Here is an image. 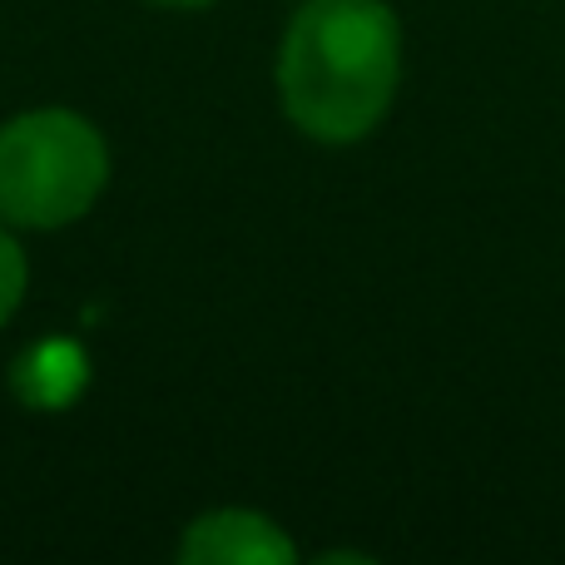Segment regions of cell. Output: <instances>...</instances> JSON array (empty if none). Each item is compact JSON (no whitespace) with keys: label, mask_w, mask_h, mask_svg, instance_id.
<instances>
[{"label":"cell","mask_w":565,"mask_h":565,"mask_svg":"<svg viewBox=\"0 0 565 565\" xmlns=\"http://www.w3.org/2000/svg\"><path fill=\"white\" fill-rule=\"evenodd\" d=\"M402 79V25L387 0H302L282 35L278 89L318 145L367 139Z\"/></svg>","instance_id":"cell-1"},{"label":"cell","mask_w":565,"mask_h":565,"mask_svg":"<svg viewBox=\"0 0 565 565\" xmlns=\"http://www.w3.org/2000/svg\"><path fill=\"white\" fill-rule=\"evenodd\" d=\"M179 561L184 565H292L298 551L282 536L278 521L258 516V511H209L179 541Z\"/></svg>","instance_id":"cell-3"},{"label":"cell","mask_w":565,"mask_h":565,"mask_svg":"<svg viewBox=\"0 0 565 565\" xmlns=\"http://www.w3.org/2000/svg\"><path fill=\"white\" fill-rule=\"evenodd\" d=\"M154 6H174V10H199V6H209V0H154Z\"/></svg>","instance_id":"cell-6"},{"label":"cell","mask_w":565,"mask_h":565,"mask_svg":"<svg viewBox=\"0 0 565 565\" xmlns=\"http://www.w3.org/2000/svg\"><path fill=\"white\" fill-rule=\"evenodd\" d=\"M20 298H25V254L0 218V322L20 308Z\"/></svg>","instance_id":"cell-5"},{"label":"cell","mask_w":565,"mask_h":565,"mask_svg":"<svg viewBox=\"0 0 565 565\" xmlns=\"http://www.w3.org/2000/svg\"><path fill=\"white\" fill-rule=\"evenodd\" d=\"M15 387L30 407H65L70 397H79L85 387V352L75 342H40L20 358Z\"/></svg>","instance_id":"cell-4"},{"label":"cell","mask_w":565,"mask_h":565,"mask_svg":"<svg viewBox=\"0 0 565 565\" xmlns=\"http://www.w3.org/2000/svg\"><path fill=\"white\" fill-rule=\"evenodd\" d=\"M109 149L70 109H30L0 129V218L15 228H65L99 199Z\"/></svg>","instance_id":"cell-2"}]
</instances>
